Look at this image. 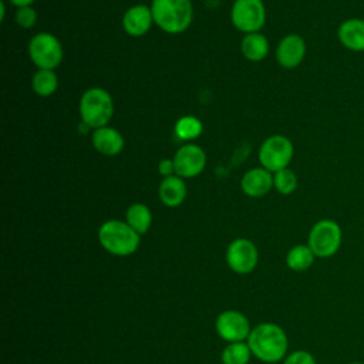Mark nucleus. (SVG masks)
<instances>
[{
	"mask_svg": "<svg viewBox=\"0 0 364 364\" xmlns=\"http://www.w3.org/2000/svg\"><path fill=\"white\" fill-rule=\"evenodd\" d=\"M78 111L82 124H85L88 128L97 129L107 127L114 115L112 97L108 91L100 87L88 88L80 100Z\"/></svg>",
	"mask_w": 364,
	"mask_h": 364,
	"instance_id": "7ed1b4c3",
	"label": "nucleus"
},
{
	"mask_svg": "<svg viewBox=\"0 0 364 364\" xmlns=\"http://www.w3.org/2000/svg\"><path fill=\"white\" fill-rule=\"evenodd\" d=\"M230 17L239 31L256 33L266 21V9L262 0H235Z\"/></svg>",
	"mask_w": 364,
	"mask_h": 364,
	"instance_id": "6e6552de",
	"label": "nucleus"
},
{
	"mask_svg": "<svg viewBox=\"0 0 364 364\" xmlns=\"http://www.w3.org/2000/svg\"><path fill=\"white\" fill-rule=\"evenodd\" d=\"M314 259L316 256L309 245H296L287 252L286 264L294 272H303L314 263Z\"/></svg>",
	"mask_w": 364,
	"mask_h": 364,
	"instance_id": "aec40b11",
	"label": "nucleus"
},
{
	"mask_svg": "<svg viewBox=\"0 0 364 364\" xmlns=\"http://www.w3.org/2000/svg\"><path fill=\"white\" fill-rule=\"evenodd\" d=\"M13 6H16L17 9L20 7H27V6H31L34 3V0H9Z\"/></svg>",
	"mask_w": 364,
	"mask_h": 364,
	"instance_id": "cd10ccee",
	"label": "nucleus"
},
{
	"mask_svg": "<svg viewBox=\"0 0 364 364\" xmlns=\"http://www.w3.org/2000/svg\"><path fill=\"white\" fill-rule=\"evenodd\" d=\"M28 55L38 70H54L63 60V47L55 36L38 33L28 43Z\"/></svg>",
	"mask_w": 364,
	"mask_h": 364,
	"instance_id": "0eeeda50",
	"label": "nucleus"
},
{
	"mask_svg": "<svg viewBox=\"0 0 364 364\" xmlns=\"http://www.w3.org/2000/svg\"><path fill=\"white\" fill-rule=\"evenodd\" d=\"M92 146L105 156H115L118 155L125 145L124 136L115 128L101 127L92 131L91 135Z\"/></svg>",
	"mask_w": 364,
	"mask_h": 364,
	"instance_id": "dca6fc26",
	"label": "nucleus"
},
{
	"mask_svg": "<svg viewBox=\"0 0 364 364\" xmlns=\"http://www.w3.org/2000/svg\"><path fill=\"white\" fill-rule=\"evenodd\" d=\"M158 172L166 178V176H171V175H175V165H173V159H168V158H164L159 161L158 164Z\"/></svg>",
	"mask_w": 364,
	"mask_h": 364,
	"instance_id": "bb28decb",
	"label": "nucleus"
},
{
	"mask_svg": "<svg viewBox=\"0 0 364 364\" xmlns=\"http://www.w3.org/2000/svg\"><path fill=\"white\" fill-rule=\"evenodd\" d=\"M216 331L223 340L237 343L247 338L252 330L247 318L242 313L228 310L219 314L216 318Z\"/></svg>",
	"mask_w": 364,
	"mask_h": 364,
	"instance_id": "9b49d317",
	"label": "nucleus"
},
{
	"mask_svg": "<svg viewBox=\"0 0 364 364\" xmlns=\"http://www.w3.org/2000/svg\"><path fill=\"white\" fill-rule=\"evenodd\" d=\"M154 23L151 7L145 4H136L129 7L122 16V28L125 33L134 37L144 36L149 31Z\"/></svg>",
	"mask_w": 364,
	"mask_h": 364,
	"instance_id": "4468645a",
	"label": "nucleus"
},
{
	"mask_svg": "<svg viewBox=\"0 0 364 364\" xmlns=\"http://www.w3.org/2000/svg\"><path fill=\"white\" fill-rule=\"evenodd\" d=\"M127 223L139 235L148 232L152 223V215L146 205L144 203H132L125 213Z\"/></svg>",
	"mask_w": 364,
	"mask_h": 364,
	"instance_id": "6ab92c4d",
	"label": "nucleus"
},
{
	"mask_svg": "<svg viewBox=\"0 0 364 364\" xmlns=\"http://www.w3.org/2000/svg\"><path fill=\"white\" fill-rule=\"evenodd\" d=\"M151 11L154 23L169 34L185 31L193 18L191 0H152Z\"/></svg>",
	"mask_w": 364,
	"mask_h": 364,
	"instance_id": "f03ea898",
	"label": "nucleus"
},
{
	"mask_svg": "<svg viewBox=\"0 0 364 364\" xmlns=\"http://www.w3.org/2000/svg\"><path fill=\"white\" fill-rule=\"evenodd\" d=\"M294 155L293 142L284 135H272L259 148V162L272 173L289 168Z\"/></svg>",
	"mask_w": 364,
	"mask_h": 364,
	"instance_id": "423d86ee",
	"label": "nucleus"
},
{
	"mask_svg": "<svg viewBox=\"0 0 364 364\" xmlns=\"http://www.w3.org/2000/svg\"><path fill=\"white\" fill-rule=\"evenodd\" d=\"M175 134L182 141L196 139L203 129V124L199 118L193 115H183L175 122Z\"/></svg>",
	"mask_w": 364,
	"mask_h": 364,
	"instance_id": "4be33fe9",
	"label": "nucleus"
},
{
	"mask_svg": "<svg viewBox=\"0 0 364 364\" xmlns=\"http://www.w3.org/2000/svg\"><path fill=\"white\" fill-rule=\"evenodd\" d=\"M240 188L247 196L260 198L273 188V173L263 166L253 168L242 176Z\"/></svg>",
	"mask_w": 364,
	"mask_h": 364,
	"instance_id": "2eb2a0df",
	"label": "nucleus"
},
{
	"mask_svg": "<svg viewBox=\"0 0 364 364\" xmlns=\"http://www.w3.org/2000/svg\"><path fill=\"white\" fill-rule=\"evenodd\" d=\"M242 54L249 61H262L269 53V41L262 33H249L240 43Z\"/></svg>",
	"mask_w": 364,
	"mask_h": 364,
	"instance_id": "a211bd4d",
	"label": "nucleus"
},
{
	"mask_svg": "<svg viewBox=\"0 0 364 364\" xmlns=\"http://www.w3.org/2000/svg\"><path fill=\"white\" fill-rule=\"evenodd\" d=\"M101 246L111 255L128 256L139 246V233H136L127 222L107 220L98 230Z\"/></svg>",
	"mask_w": 364,
	"mask_h": 364,
	"instance_id": "20e7f679",
	"label": "nucleus"
},
{
	"mask_svg": "<svg viewBox=\"0 0 364 364\" xmlns=\"http://www.w3.org/2000/svg\"><path fill=\"white\" fill-rule=\"evenodd\" d=\"M158 195L161 202L165 206H169V208L179 206L186 196V185L183 182V178L178 175H171L164 178L159 183Z\"/></svg>",
	"mask_w": 364,
	"mask_h": 364,
	"instance_id": "f3484780",
	"label": "nucleus"
},
{
	"mask_svg": "<svg viewBox=\"0 0 364 364\" xmlns=\"http://www.w3.org/2000/svg\"><path fill=\"white\" fill-rule=\"evenodd\" d=\"M226 262L239 274L250 273L257 264V249L247 239H235L228 246Z\"/></svg>",
	"mask_w": 364,
	"mask_h": 364,
	"instance_id": "9d476101",
	"label": "nucleus"
},
{
	"mask_svg": "<svg viewBox=\"0 0 364 364\" xmlns=\"http://www.w3.org/2000/svg\"><path fill=\"white\" fill-rule=\"evenodd\" d=\"M175 175L181 178H193L202 173L206 165L205 151L195 144L182 145L173 155Z\"/></svg>",
	"mask_w": 364,
	"mask_h": 364,
	"instance_id": "1a4fd4ad",
	"label": "nucleus"
},
{
	"mask_svg": "<svg viewBox=\"0 0 364 364\" xmlns=\"http://www.w3.org/2000/svg\"><path fill=\"white\" fill-rule=\"evenodd\" d=\"M247 346L252 354L259 360L277 363L287 353V336L277 324L262 323L250 331Z\"/></svg>",
	"mask_w": 364,
	"mask_h": 364,
	"instance_id": "f257e3e1",
	"label": "nucleus"
},
{
	"mask_svg": "<svg viewBox=\"0 0 364 364\" xmlns=\"http://www.w3.org/2000/svg\"><path fill=\"white\" fill-rule=\"evenodd\" d=\"M250 348L247 344L237 341L230 343L222 351V363L223 364H247L250 358Z\"/></svg>",
	"mask_w": 364,
	"mask_h": 364,
	"instance_id": "5701e85b",
	"label": "nucleus"
},
{
	"mask_svg": "<svg viewBox=\"0 0 364 364\" xmlns=\"http://www.w3.org/2000/svg\"><path fill=\"white\" fill-rule=\"evenodd\" d=\"M37 21V13L31 6L20 7L16 11V23L21 28H31Z\"/></svg>",
	"mask_w": 364,
	"mask_h": 364,
	"instance_id": "393cba45",
	"label": "nucleus"
},
{
	"mask_svg": "<svg viewBox=\"0 0 364 364\" xmlns=\"http://www.w3.org/2000/svg\"><path fill=\"white\" fill-rule=\"evenodd\" d=\"M306 41L299 34L284 36L276 47V60L284 68H296L306 57Z\"/></svg>",
	"mask_w": 364,
	"mask_h": 364,
	"instance_id": "f8f14e48",
	"label": "nucleus"
},
{
	"mask_svg": "<svg viewBox=\"0 0 364 364\" xmlns=\"http://www.w3.org/2000/svg\"><path fill=\"white\" fill-rule=\"evenodd\" d=\"M283 364H316L314 357L304 350H297L290 353L286 358Z\"/></svg>",
	"mask_w": 364,
	"mask_h": 364,
	"instance_id": "a878e982",
	"label": "nucleus"
},
{
	"mask_svg": "<svg viewBox=\"0 0 364 364\" xmlns=\"http://www.w3.org/2000/svg\"><path fill=\"white\" fill-rule=\"evenodd\" d=\"M337 38L340 44L353 53L364 51V18L350 17L344 20L337 28Z\"/></svg>",
	"mask_w": 364,
	"mask_h": 364,
	"instance_id": "ddd939ff",
	"label": "nucleus"
},
{
	"mask_svg": "<svg viewBox=\"0 0 364 364\" xmlns=\"http://www.w3.org/2000/svg\"><path fill=\"white\" fill-rule=\"evenodd\" d=\"M297 176L290 168L280 169L273 173V186L282 195H290L297 189Z\"/></svg>",
	"mask_w": 364,
	"mask_h": 364,
	"instance_id": "b1692460",
	"label": "nucleus"
},
{
	"mask_svg": "<svg viewBox=\"0 0 364 364\" xmlns=\"http://www.w3.org/2000/svg\"><path fill=\"white\" fill-rule=\"evenodd\" d=\"M348 364H364L363 361H353V363H348Z\"/></svg>",
	"mask_w": 364,
	"mask_h": 364,
	"instance_id": "c85d7f7f",
	"label": "nucleus"
},
{
	"mask_svg": "<svg viewBox=\"0 0 364 364\" xmlns=\"http://www.w3.org/2000/svg\"><path fill=\"white\" fill-rule=\"evenodd\" d=\"M343 242L341 226L333 219H321L313 225L309 232L307 245L316 257L334 256Z\"/></svg>",
	"mask_w": 364,
	"mask_h": 364,
	"instance_id": "39448f33",
	"label": "nucleus"
},
{
	"mask_svg": "<svg viewBox=\"0 0 364 364\" xmlns=\"http://www.w3.org/2000/svg\"><path fill=\"white\" fill-rule=\"evenodd\" d=\"M33 91L40 97H50L58 87V78L54 70H38L31 80Z\"/></svg>",
	"mask_w": 364,
	"mask_h": 364,
	"instance_id": "412c9836",
	"label": "nucleus"
}]
</instances>
